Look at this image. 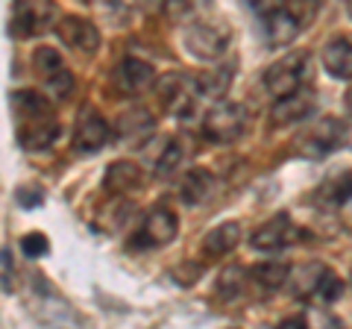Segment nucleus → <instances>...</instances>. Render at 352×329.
Wrapping results in <instances>:
<instances>
[{
	"label": "nucleus",
	"mask_w": 352,
	"mask_h": 329,
	"mask_svg": "<svg viewBox=\"0 0 352 329\" xmlns=\"http://www.w3.org/2000/svg\"><path fill=\"white\" fill-rule=\"evenodd\" d=\"M12 112L18 120V141L27 150H47L59 138V124L53 118V103L41 92H12Z\"/></svg>",
	"instance_id": "1"
},
{
	"label": "nucleus",
	"mask_w": 352,
	"mask_h": 329,
	"mask_svg": "<svg viewBox=\"0 0 352 329\" xmlns=\"http://www.w3.org/2000/svg\"><path fill=\"white\" fill-rule=\"evenodd\" d=\"M346 141V124L335 115H323L317 124H311L305 133L296 136L294 153L302 159H323L335 153Z\"/></svg>",
	"instance_id": "2"
},
{
	"label": "nucleus",
	"mask_w": 352,
	"mask_h": 329,
	"mask_svg": "<svg viewBox=\"0 0 352 329\" xmlns=\"http://www.w3.org/2000/svg\"><path fill=\"white\" fill-rule=\"evenodd\" d=\"M182 45L191 53L194 59H220L229 47V30L214 24V21H191L188 27L182 30Z\"/></svg>",
	"instance_id": "3"
},
{
	"label": "nucleus",
	"mask_w": 352,
	"mask_h": 329,
	"mask_svg": "<svg viewBox=\"0 0 352 329\" xmlns=\"http://www.w3.org/2000/svg\"><path fill=\"white\" fill-rule=\"evenodd\" d=\"M247 129V109L241 103H217L203 118V136L214 145H232Z\"/></svg>",
	"instance_id": "4"
},
{
	"label": "nucleus",
	"mask_w": 352,
	"mask_h": 329,
	"mask_svg": "<svg viewBox=\"0 0 352 329\" xmlns=\"http://www.w3.org/2000/svg\"><path fill=\"white\" fill-rule=\"evenodd\" d=\"M59 24V9L53 0H12L15 36H41Z\"/></svg>",
	"instance_id": "5"
},
{
	"label": "nucleus",
	"mask_w": 352,
	"mask_h": 329,
	"mask_svg": "<svg viewBox=\"0 0 352 329\" xmlns=\"http://www.w3.org/2000/svg\"><path fill=\"white\" fill-rule=\"evenodd\" d=\"M200 94L197 92V83L191 80V76L185 74H164L156 80V97L162 109L173 118H185L191 112L194 106V97Z\"/></svg>",
	"instance_id": "6"
},
{
	"label": "nucleus",
	"mask_w": 352,
	"mask_h": 329,
	"mask_svg": "<svg viewBox=\"0 0 352 329\" xmlns=\"http://www.w3.org/2000/svg\"><path fill=\"white\" fill-rule=\"evenodd\" d=\"M115 138V127H109L97 109L85 106L74 124V150L76 153H97Z\"/></svg>",
	"instance_id": "7"
},
{
	"label": "nucleus",
	"mask_w": 352,
	"mask_h": 329,
	"mask_svg": "<svg viewBox=\"0 0 352 329\" xmlns=\"http://www.w3.org/2000/svg\"><path fill=\"white\" fill-rule=\"evenodd\" d=\"M305 62H308L305 53H291V56L273 62L270 68L264 71V76H261L267 94L285 97V94H291L294 89H300V85H302V74H305Z\"/></svg>",
	"instance_id": "8"
},
{
	"label": "nucleus",
	"mask_w": 352,
	"mask_h": 329,
	"mask_svg": "<svg viewBox=\"0 0 352 329\" xmlns=\"http://www.w3.org/2000/svg\"><path fill=\"white\" fill-rule=\"evenodd\" d=\"M317 109V92L308 89V85H300L291 94L276 97V103L270 109V124L273 127H291L296 120L308 118Z\"/></svg>",
	"instance_id": "9"
},
{
	"label": "nucleus",
	"mask_w": 352,
	"mask_h": 329,
	"mask_svg": "<svg viewBox=\"0 0 352 329\" xmlns=\"http://www.w3.org/2000/svg\"><path fill=\"white\" fill-rule=\"evenodd\" d=\"M56 32L65 45L76 53H82V56H94L97 47H100V30H97L88 18H80V15L62 18L56 24Z\"/></svg>",
	"instance_id": "10"
},
{
	"label": "nucleus",
	"mask_w": 352,
	"mask_h": 329,
	"mask_svg": "<svg viewBox=\"0 0 352 329\" xmlns=\"http://www.w3.org/2000/svg\"><path fill=\"white\" fill-rule=\"evenodd\" d=\"M156 133V118H153L150 109L144 106H135V109H126L120 112L115 120V138H120L124 145H144V141L153 138Z\"/></svg>",
	"instance_id": "11"
},
{
	"label": "nucleus",
	"mask_w": 352,
	"mask_h": 329,
	"mask_svg": "<svg viewBox=\"0 0 352 329\" xmlns=\"http://www.w3.org/2000/svg\"><path fill=\"white\" fill-rule=\"evenodd\" d=\"M176 233H179V217H176L170 209H153V212H147L144 224H141V229H138L135 244L164 247L176 238Z\"/></svg>",
	"instance_id": "12"
},
{
	"label": "nucleus",
	"mask_w": 352,
	"mask_h": 329,
	"mask_svg": "<svg viewBox=\"0 0 352 329\" xmlns=\"http://www.w3.org/2000/svg\"><path fill=\"white\" fill-rule=\"evenodd\" d=\"M153 83H156V71L141 59L129 56L115 68V89L120 94H144L147 89H153Z\"/></svg>",
	"instance_id": "13"
},
{
	"label": "nucleus",
	"mask_w": 352,
	"mask_h": 329,
	"mask_svg": "<svg viewBox=\"0 0 352 329\" xmlns=\"http://www.w3.org/2000/svg\"><path fill=\"white\" fill-rule=\"evenodd\" d=\"M291 241H294V224H291V217L285 212L276 215V217H270L267 224H261L256 233L250 235V244L256 250H264V253H276V250L288 247Z\"/></svg>",
	"instance_id": "14"
},
{
	"label": "nucleus",
	"mask_w": 352,
	"mask_h": 329,
	"mask_svg": "<svg viewBox=\"0 0 352 329\" xmlns=\"http://www.w3.org/2000/svg\"><path fill=\"white\" fill-rule=\"evenodd\" d=\"M300 27L302 21L296 18L288 6H279L273 12L264 15V32H267V45L270 47H285L300 36Z\"/></svg>",
	"instance_id": "15"
},
{
	"label": "nucleus",
	"mask_w": 352,
	"mask_h": 329,
	"mask_svg": "<svg viewBox=\"0 0 352 329\" xmlns=\"http://www.w3.org/2000/svg\"><path fill=\"white\" fill-rule=\"evenodd\" d=\"M323 68L335 80H352V39H329L323 47Z\"/></svg>",
	"instance_id": "16"
},
{
	"label": "nucleus",
	"mask_w": 352,
	"mask_h": 329,
	"mask_svg": "<svg viewBox=\"0 0 352 329\" xmlns=\"http://www.w3.org/2000/svg\"><path fill=\"white\" fill-rule=\"evenodd\" d=\"M323 277H326V268L320 265V262H305V265H296V268L291 270V277H288L291 297H296V300L317 297Z\"/></svg>",
	"instance_id": "17"
},
{
	"label": "nucleus",
	"mask_w": 352,
	"mask_h": 329,
	"mask_svg": "<svg viewBox=\"0 0 352 329\" xmlns=\"http://www.w3.org/2000/svg\"><path fill=\"white\" fill-rule=\"evenodd\" d=\"M103 182H106V191H112L118 197H124L129 191H138L141 189V168L135 162H126V159L112 162Z\"/></svg>",
	"instance_id": "18"
},
{
	"label": "nucleus",
	"mask_w": 352,
	"mask_h": 329,
	"mask_svg": "<svg viewBox=\"0 0 352 329\" xmlns=\"http://www.w3.org/2000/svg\"><path fill=\"white\" fill-rule=\"evenodd\" d=\"M241 241V224L238 221H226V224H217L214 229H208L206 238H203V253L206 256H226L232 253Z\"/></svg>",
	"instance_id": "19"
},
{
	"label": "nucleus",
	"mask_w": 352,
	"mask_h": 329,
	"mask_svg": "<svg viewBox=\"0 0 352 329\" xmlns=\"http://www.w3.org/2000/svg\"><path fill=\"white\" fill-rule=\"evenodd\" d=\"M212 185H214V177L208 171L203 168H194L185 173V180L179 185V194H182V203H188V206H197V203H203L208 194H212Z\"/></svg>",
	"instance_id": "20"
},
{
	"label": "nucleus",
	"mask_w": 352,
	"mask_h": 329,
	"mask_svg": "<svg viewBox=\"0 0 352 329\" xmlns=\"http://www.w3.org/2000/svg\"><path fill=\"white\" fill-rule=\"evenodd\" d=\"M197 92L203 97H220L226 94V89L232 85V68H208L194 76Z\"/></svg>",
	"instance_id": "21"
},
{
	"label": "nucleus",
	"mask_w": 352,
	"mask_h": 329,
	"mask_svg": "<svg viewBox=\"0 0 352 329\" xmlns=\"http://www.w3.org/2000/svg\"><path fill=\"white\" fill-rule=\"evenodd\" d=\"M317 197H320L326 206H344L352 197V171H344V173H338V177H329L320 185Z\"/></svg>",
	"instance_id": "22"
},
{
	"label": "nucleus",
	"mask_w": 352,
	"mask_h": 329,
	"mask_svg": "<svg viewBox=\"0 0 352 329\" xmlns=\"http://www.w3.org/2000/svg\"><path fill=\"white\" fill-rule=\"evenodd\" d=\"M250 277L256 279L261 288L276 291V288H282V285H288L291 268H288V265H282V262H261V265H256V268L250 270Z\"/></svg>",
	"instance_id": "23"
},
{
	"label": "nucleus",
	"mask_w": 352,
	"mask_h": 329,
	"mask_svg": "<svg viewBox=\"0 0 352 329\" xmlns=\"http://www.w3.org/2000/svg\"><path fill=\"white\" fill-rule=\"evenodd\" d=\"M244 279H247L244 268H238V265L223 268V273L217 277V294H220V297H223L226 303H229V300H238L241 291H244Z\"/></svg>",
	"instance_id": "24"
},
{
	"label": "nucleus",
	"mask_w": 352,
	"mask_h": 329,
	"mask_svg": "<svg viewBox=\"0 0 352 329\" xmlns=\"http://www.w3.org/2000/svg\"><path fill=\"white\" fill-rule=\"evenodd\" d=\"M182 156H185L182 138L170 136L168 141H164V147H162V153L156 156V162H153V171H156V173H170V171L176 168V164L182 162Z\"/></svg>",
	"instance_id": "25"
},
{
	"label": "nucleus",
	"mask_w": 352,
	"mask_h": 329,
	"mask_svg": "<svg viewBox=\"0 0 352 329\" xmlns=\"http://www.w3.org/2000/svg\"><path fill=\"white\" fill-rule=\"evenodd\" d=\"M32 65H36V71L41 74V80L44 76H50V74H56L65 68V62L59 56V50H53V47H38L36 53H32Z\"/></svg>",
	"instance_id": "26"
},
{
	"label": "nucleus",
	"mask_w": 352,
	"mask_h": 329,
	"mask_svg": "<svg viewBox=\"0 0 352 329\" xmlns=\"http://www.w3.org/2000/svg\"><path fill=\"white\" fill-rule=\"evenodd\" d=\"M203 0H164L162 12L170 21H191L197 12H200Z\"/></svg>",
	"instance_id": "27"
},
{
	"label": "nucleus",
	"mask_w": 352,
	"mask_h": 329,
	"mask_svg": "<svg viewBox=\"0 0 352 329\" xmlns=\"http://www.w3.org/2000/svg\"><path fill=\"white\" fill-rule=\"evenodd\" d=\"M44 89L50 92V97H56V100H65L71 92H74V74L68 68H62L56 74L44 76Z\"/></svg>",
	"instance_id": "28"
},
{
	"label": "nucleus",
	"mask_w": 352,
	"mask_h": 329,
	"mask_svg": "<svg viewBox=\"0 0 352 329\" xmlns=\"http://www.w3.org/2000/svg\"><path fill=\"white\" fill-rule=\"evenodd\" d=\"M21 250H24V256H30V259H41L50 253V241L44 233H30L21 238Z\"/></svg>",
	"instance_id": "29"
},
{
	"label": "nucleus",
	"mask_w": 352,
	"mask_h": 329,
	"mask_svg": "<svg viewBox=\"0 0 352 329\" xmlns=\"http://www.w3.org/2000/svg\"><path fill=\"white\" fill-rule=\"evenodd\" d=\"M340 294H344V279L335 277L332 270H326V277L320 282V291H317V297H320L323 303H335Z\"/></svg>",
	"instance_id": "30"
},
{
	"label": "nucleus",
	"mask_w": 352,
	"mask_h": 329,
	"mask_svg": "<svg viewBox=\"0 0 352 329\" xmlns=\"http://www.w3.org/2000/svg\"><path fill=\"white\" fill-rule=\"evenodd\" d=\"M285 6L291 9V12L300 18V21H308L314 12H317V6H320V0H285Z\"/></svg>",
	"instance_id": "31"
},
{
	"label": "nucleus",
	"mask_w": 352,
	"mask_h": 329,
	"mask_svg": "<svg viewBox=\"0 0 352 329\" xmlns=\"http://www.w3.org/2000/svg\"><path fill=\"white\" fill-rule=\"evenodd\" d=\"M44 200V194L38 189H21L18 191V203L24 206V209H36V206Z\"/></svg>",
	"instance_id": "32"
},
{
	"label": "nucleus",
	"mask_w": 352,
	"mask_h": 329,
	"mask_svg": "<svg viewBox=\"0 0 352 329\" xmlns=\"http://www.w3.org/2000/svg\"><path fill=\"white\" fill-rule=\"evenodd\" d=\"M247 3H250V9H252V12L264 18L267 12H273V9L285 6V0H247Z\"/></svg>",
	"instance_id": "33"
},
{
	"label": "nucleus",
	"mask_w": 352,
	"mask_h": 329,
	"mask_svg": "<svg viewBox=\"0 0 352 329\" xmlns=\"http://www.w3.org/2000/svg\"><path fill=\"white\" fill-rule=\"evenodd\" d=\"M3 294H9L12 291V253L9 250H3Z\"/></svg>",
	"instance_id": "34"
},
{
	"label": "nucleus",
	"mask_w": 352,
	"mask_h": 329,
	"mask_svg": "<svg viewBox=\"0 0 352 329\" xmlns=\"http://www.w3.org/2000/svg\"><path fill=\"white\" fill-rule=\"evenodd\" d=\"M344 103H346V112H349V115H352V89H349V92H346V100H344Z\"/></svg>",
	"instance_id": "35"
},
{
	"label": "nucleus",
	"mask_w": 352,
	"mask_h": 329,
	"mask_svg": "<svg viewBox=\"0 0 352 329\" xmlns=\"http://www.w3.org/2000/svg\"><path fill=\"white\" fill-rule=\"evenodd\" d=\"M147 3H156V6L162 9V6H164V0H147Z\"/></svg>",
	"instance_id": "36"
},
{
	"label": "nucleus",
	"mask_w": 352,
	"mask_h": 329,
	"mask_svg": "<svg viewBox=\"0 0 352 329\" xmlns=\"http://www.w3.org/2000/svg\"><path fill=\"white\" fill-rule=\"evenodd\" d=\"M346 12L352 15V0H346Z\"/></svg>",
	"instance_id": "37"
}]
</instances>
